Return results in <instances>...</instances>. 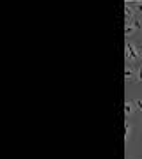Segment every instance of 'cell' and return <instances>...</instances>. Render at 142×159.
Listing matches in <instances>:
<instances>
[{
    "mask_svg": "<svg viewBox=\"0 0 142 159\" xmlns=\"http://www.w3.org/2000/svg\"><path fill=\"white\" fill-rule=\"evenodd\" d=\"M137 81H142V64L137 67Z\"/></svg>",
    "mask_w": 142,
    "mask_h": 159,
    "instance_id": "obj_8",
    "label": "cell"
},
{
    "mask_svg": "<svg viewBox=\"0 0 142 159\" xmlns=\"http://www.w3.org/2000/svg\"><path fill=\"white\" fill-rule=\"evenodd\" d=\"M131 4H133V7H135L137 16H139V14H142V0H137V2H131Z\"/></svg>",
    "mask_w": 142,
    "mask_h": 159,
    "instance_id": "obj_7",
    "label": "cell"
},
{
    "mask_svg": "<svg viewBox=\"0 0 142 159\" xmlns=\"http://www.w3.org/2000/svg\"><path fill=\"white\" fill-rule=\"evenodd\" d=\"M125 129H126V133H125V140L128 142V140L131 138V131H133V124L126 120V124H125Z\"/></svg>",
    "mask_w": 142,
    "mask_h": 159,
    "instance_id": "obj_6",
    "label": "cell"
},
{
    "mask_svg": "<svg viewBox=\"0 0 142 159\" xmlns=\"http://www.w3.org/2000/svg\"><path fill=\"white\" fill-rule=\"evenodd\" d=\"M125 57H126V64H139L142 60V50L140 46L137 44L135 41H126L125 44Z\"/></svg>",
    "mask_w": 142,
    "mask_h": 159,
    "instance_id": "obj_1",
    "label": "cell"
},
{
    "mask_svg": "<svg viewBox=\"0 0 142 159\" xmlns=\"http://www.w3.org/2000/svg\"><path fill=\"white\" fill-rule=\"evenodd\" d=\"M125 80L126 81L137 80V69L133 67V66H130V64H126V67H125Z\"/></svg>",
    "mask_w": 142,
    "mask_h": 159,
    "instance_id": "obj_4",
    "label": "cell"
},
{
    "mask_svg": "<svg viewBox=\"0 0 142 159\" xmlns=\"http://www.w3.org/2000/svg\"><path fill=\"white\" fill-rule=\"evenodd\" d=\"M139 30H142V18L137 16L135 20L130 23V25H126V27H125V35H126V39H128V37H131V35L135 34V32H139Z\"/></svg>",
    "mask_w": 142,
    "mask_h": 159,
    "instance_id": "obj_2",
    "label": "cell"
},
{
    "mask_svg": "<svg viewBox=\"0 0 142 159\" xmlns=\"http://www.w3.org/2000/svg\"><path fill=\"white\" fill-rule=\"evenodd\" d=\"M125 16H126V25H130L133 20L137 18V11L131 2H125Z\"/></svg>",
    "mask_w": 142,
    "mask_h": 159,
    "instance_id": "obj_3",
    "label": "cell"
},
{
    "mask_svg": "<svg viewBox=\"0 0 142 159\" xmlns=\"http://www.w3.org/2000/svg\"><path fill=\"white\" fill-rule=\"evenodd\" d=\"M135 111H137V108H135V104H133V101H126L125 102V113L128 115V117H131Z\"/></svg>",
    "mask_w": 142,
    "mask_h": 159,
    "instance_id": "obj_5",
    "label": "cell"
}]
</instances>
